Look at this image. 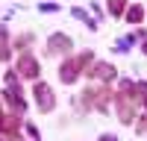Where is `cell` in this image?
<instances>
[{
  "mask_svg": "<svg viewBox=\"0 0 147 141\" xmlns=\"http://www.w3.org/2000/svg\"><path fill=\"white\" fill-rule=\"evenodd\" d=\"M91 62H94L91 53H80L74 59H65V62L59 65V79H62L65 85H74V82L80 79V74H85V68H88Z\"/></svg>",
  "mask_w": 147,
  "mask_h": 141,
  "instance_id": "1",
  "label": "cell"
},
{
  "mask_svg": "<svg viewBox=\"0 0 147 141\" xmlns=\"http://www.w3.org/2000/svg\"><path fill=\"white\" fill-rule=\"evenodd\" d=\"M109 100H112V91H109L106 85H88L82 91V106H85V109L106 112L109 109Z\"/></svg>",
  "mask_w": 147,
  "mask_h": 141,
  "instance_id": "2",
  "label": "cell"
},
{
  "mask_svg": "<svg viewBox=\"0 0 147 141\" xmlns=\"http://www.w3.org/2000/svg\"><path fill=\"white\" fill-rule=\"evenodd\" d=\"M6 103L12 106L15 115H24V109H27V100H24V91L18 85V74L15 70H6Z\"/></svg>",
  "mask_w": 147,
  "mask_h": 141,
  "instance_id": "3",
  "label": "cell"
},
{
  "mask_svg": "<svg viewBox=\"0 0 147 141\" xmlns=\"http://www.w3.org/2000/svg\"><path fill=\"white\" fill-rule=\"evenodd\" d=\"M112 103H115V109H118V121L121 124H132V121H136V106H138V100H132L129 94L118 91V94H112Z\"/></svg>",
  "mask_w": 147,
  "mask_h": 141,
  "instance_id": "4",
  "label": "cell"
},
{
  "mask_svg": "<svg viewBox=\"0 0 147 141\" xmlns=\"http://www.w3.org/2000/svg\"><path fill=\"white\" fill-rule=\"evenodd\" d=\"M32 94H35V106H38L41 112H53V109H56L53 88L47 85V82H38V79H35V85H32Z\"/></svg>",
  "mask_w": 147,
  "mask_h": 141,
  "instance_id": "5",
  "label": "cell"
},
{
  "mask_svg": "<svg viewBox=\"0 0 147 141\" xmlns=\"http://www.w3.org/2000/svg\"><path fill=\"white\" fill-rule=\"evenodd\" d=\"M85 74H88L91 79H103V82H112L118 77V68L109 65V62H91L88 68H85Z\"/></svg>",
  "mask_w": 147,
  "mask_h": 141,
  "instance_id": "6",
  "label": "cell"
},
{
  "mask_svg": "<svg viewBox=\"0 0 147 141\" xmlns=\"http://www.w3.org/2000/svg\"><path fill=\"white\" fill-rule=\"evenodd\" d=\"M74 47V41H71V35H65V32H53L50 38H47V53L50 56H62V53H68Z\"/></svg>",
  "mask_w": 147,
  "mask_h": 141,
  "instance_id": "7",
  "label": "cell"
},
{
  "mask_svg": "<svg viewBox=\"0 0 147 141\" xmlns=\"http://www.w3.org/2000/svg\"><path fill=\"white\" fill-rule=\"evenodd\" d=\"M38 59L35 56H30V53H24V56H18V74L21 77H27V79H38Z\"/></svg>",
  "mask_w": 147,
  "mask_h": 141,
  "instance_id": "8",
  "label": "cell"
},
{
  "mask_svg": "<svg viewBox=\"0 0 147 141\" xmlns=\"http://www.w3.org/2000/svg\"><path fill=\"white\" fill-rule=\"evenodd\" d=\"M106 9H109V15H112V18H118V15H124L127 0H106Z\"/></svg>",
  "mask_w": 147,
  "mask_h": 141,
  "instance_id": "9",
  "label": "cell"
},
{
  "mask_svg": "<svg viewBox=\"0 0 147 141\" xmlns=\"http://www.w3.org/2000/svg\"><path fill=\"white\" fill-rule=\"evenodd\" d=\"M124 12H127V21H129V23H141V21H144V9H141L138 3L129 6V9H124Z\"/></svg>",
  "mask_w": 147,
  "mask_h": 141,
  "instance_id": "10",
  "label": "cell"
},
{
  "mask_svg": "<svg viewBox=\"0 0 147 141\" xmlns=\"http://www.w3.org/2000/svg\"><path fill=\"white\" fill-rule=\"evenodd\" d=\"M9 56H12V50H9V35H6L3 27H0V62H6Z\"/></svg>",
  "mask_w": 147,
  "mask_h": 141,
  "instance_id": "11",
  "label": "cell"
},
{
  "mask_svg": "<svg viewBox=\"0 0 147 141\" xmlns=\"http://www.w3.org/2000/svg\"><path fill=\"white\" fill-rule=\"evenodd\" d=\"M141 103H144V112H141V117H138V124H136V132H147V97H144Z\"/></svg>",
  "mask_w": 147,
  "mask_h": 141,
  "instance_id": "12",
  "label": "cell"
},
{
  "mask_svg": "<svg viewBox=\"0 0 147 141\" xmlns=\"http://www.w3.org/2000/svg\"><path fill=\"white\" fill-rule=\"evenodd\" d=\"M74 18H80V21H85V23H88V30H97V23L88 18V12H85V9H74Z\"/></svg>",
  "mask_w": 147,
  "mask_h": 141,
  "instance_id": "13",
  "label": "cell"
},
{
  "mask_svg": "<svg viewBox=\"0 0 147 141\" xmlns=\"http://www.w3.org/2000/svg\"><path fill=\"white\" fill-rule=\"evenodd\" d=\"M30 41H32V35H21V38L15 41V47H21V50H24V47H27Z\"/></svg>",
  "mask_w": 147,
  "mask_h": 141,
  "instance_id": "14",
  "label": "cell"
},
{
  "mask_svg": "<svg viewBox=\"0 0 147 141\" xmlns=\"http://www.w3.org/2000/svg\"><path fill=\"white\" fill-rule=\"evenodd\" d=\"M100 141H118V138H115V135H109V132H106V135H100Z\"/></svg>",
  "mask_w": 147,
  "mask_h": 141,
  "instance_id": "15",
  "label": "cell"
},
{
  "mask_svg": "<svg viewBox=\"0 0 147 141\" xmlns=\"http://www.w3.org/2000/svg\"><path fill=\"white\" fill-rule=\"evenodd\" d=\"M144 53H147V41H144Z\"/></svg>",
  "mask_w": 147,
  "mask_h": 141,
  "instance_id": "16",
  "label": "cell"
}]
</instances>
